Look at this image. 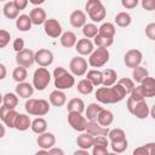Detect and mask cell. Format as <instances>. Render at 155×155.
I'll list each match as a JSON object with an SVG mask.
<instances>
[{
    "instance_id": "cell-1",
    "label": "cell",
    "mask_w": 155,
    "mask_h": 155,
    "mask_svg": "<svg viewBox=\"0 0 155 155\" xmlns=\"http://www.w3.org/2000/svg\"><path fill=\"white\" fill-rule=\"evenodd\" d=\"M126 97L125 90L115 84L110 87H99L96 91V99L102 104H115L121 102Z\"/></svg>"
},
{
    "instance_id": "cell-2",
    "label": "cell",
    "mask_w": 155,
    "mask_h": 155,
    "mask_svg": "<svg viewBox=\"0 0 155 155\" xmlns=\"http://www.w3.org/2000/svg\"><path fill=\"white\" fill-rule=\"evenodd\" d=\"M52 75H53V84L56 90L64 91V90L71 88L75 85V76H73L70 71H68L63 67L54 68Z\"/></svg>"
},
{
    "instance_id": "cell-3",
    "label": "cell",
    "mask_w": 155,
    "mask_h": 155,
    "mask_svg": "<svg viewBox=\"0 0 155 155\" xmlns=\"http://www.w3.org/2000/svg\"><path fill=\"white\" fill-rule=\"evenodd\" d=\"M24 108L29 115L42 117L50 111V103H48V101L42 99V98H40V99L29 98V99H27Z\"/></svg>"
},
{
    "instance_id": "cell-4",
    "label": "cell",
    "mask_w": 155,
    "mask_h": 155,
    "mask_svg": "<svg viewBox=\"0 0 155 155\" xmlns=\"http://www.w3.org/2000/svg\"><path fill=\"white\" fill-rule=\"evenodd\" d=\"M85 10L93 23L102 22L107 16V10L101 0H88L85 4Z\"/></svg>"
},
{
    "instance_id": "cell-5",
    "label": "cell",
    "mask_w": 155,
    "mask_h": 155,
    "mask_svg": "<svg viewBox=\"0 0 155 155\" xmlns=\"http://www.w3.org/2000/svg\"><path fill=\"white\" fill-rule=\"evenodd\" d=\"M51 82V73L47 68H38L33 74V87L38 91H44Z\"/></svg>"
},
{
    "instance_id": "cell-6",
    "label": "cell",
    "mask_w": 155,
    "mask_h": 155,
    "mask_svg": "<svg viewBox=\"0 0 155 155\" xmlns=\"http://www.w3.org/2000/svg\"><path fill=\"white\" fill-rule=\"evenodd\" d=\"M110 58V53L108 51V48H101L97 47L93 50V52L90 54L88 57V65H91L92 68H101L103 65H105L109 62Z\"/></svg>"
},
{
    "instance_id": "cell-7",
    "label": "cell",
    "mask_w": 155,
    "mask_h": 155,
    "mask_svg": "<svg viewBox=\"0 0 155 155\" xmlns=\"http://www.w3.org/2000/svg\"><path fill=\"white\" fill-rule=\"evenodd\" d=\"M87 68L88 63L81 56L73 57L69 62V71L73 76H84L87 73Z\"/></svg>"
},
{
    "instance_id": "cell-8",
    "label": "cell",
    "mask_w": 155,
    "mask_h": 155,
    "mask_svg": "<svg viewBox=\"0 0 155 155\" xmlns=\"http://www.w3.org/2000/svg\"><path fill=\"white\" fill-rule=\"evenodd\" d=\"M68 124L74 131L82 133L86 131L87 120L82 114L76 113V111H70L68 113Z\"/></svg>"
},
{
    "instance_id": "cell-9",
    "label": "cell",
    "mask_w": 155,
    "mask_h": 155,
    "mask_svg": "<svg viewBox=\"0 0 155 155\" xmlns=\"http://www.w3.org/2000/svg\"><path fill=\"white\" fill-rule=\"evenodd\" d=\"M53 53L48 48H39L36 52H34V62L41 68L51 65L53 63Z\"/></svg>"
},
{
    "instance_id": "cell-10",
    "label": "cell",
    "mask_w": 155,
    "mask_h": 155,
    "mask_svg": "<svg viewBox=\"0 0 155 155\" xmlns=\"http://www.w3.org/2000/svg\"><path fill=\"white\" fill-rule=\"evenodd\" d=\"M143 61V53L137 50V48H131L128 50L125 56H124V63L127 68H131V69H134L136 67L140 65Z\"/></svg>"
},
{
    "instance_id": "cell-11",
    "label": "cell",
    "mask_w": 155,
    "mask_h": 155,
    "mask_svg": "<svg viewBox=\"0 0 155 155\" xmlns=\"http://www.w3.org/2000/svg\"><path fill=\"white\" fill-rule=\"evenodd\" d=\"M44 31H45V34L47 36L53 38V39L59 38L62 35V33H63L61 23L57 19H54V18L46 19V22L44 23Z\"/></svg>"
},
{
    "instance_id": "cell-12",
    "label": "cell",
    "mask_w": 155,
    "mask_h": 155,
    "mask_svg": "<svg viewBox=\"0 0 155 155\" xmlns=\"http://www.w3.org/2000/svg\"><path fill=\"white\" fill-rule=\"evenodd\" d=\"M16 63L19 67L23 68H30L35 62H34V51L30 48H24L21 52L16 53Z\"/></svg>"
},
{
    "instance_id": "cell-13",
    "label": "cell",
    "mask_w": 155,
    "mask_h": 155,
    "mask_svg": "<svg viewBox=\"0 0 155 155\" xmlns=\"http://www.w3.org/2000/svg\"><path fill=\"white\" fill-rule=\"evenodd\" d=\"M18 115L19 113H17L15 109H8L4 105L0 107V119L5 124V126L10 128H15V124H16Z\"/></svg>"
},
{
    "instance_id": "cell-14",
    "label": "cell",
    "mask_w": 155,
    "mask_h": 155,
    "mask_svg": "<svg viewBox=\"0 0 155 155\" xmlns=\"http://www.w3.org/2000/svg\"><path fill=\"white\" fill-rule=\"evenodd\" d=\"M36 143H38L39 148H41L44 150H50L56 144V136L53 133L46 131V132H44L41 134H38Z\"/></svg>"
},
{
    "instance_id": "cell-15",
    "label": "cell",
    "mask_w": 155,
    "mask_h": 155,
    "mask_svg": "<svg viewBox=\"0 0 155 155\" xmlns=\"http://www.w3.org/2000/svg\"><path fill=\"white\" fill-rule=\"evenodd\" d=\"M94 50V45L90 39H80L78 40L75 45V51L82 57V56H90Z\"/></svg>"
},
{
    "instance_id": "cell-16",
    "label": "cell",
    "mask_w": 155,
    "mask_h": 155,
    "mask_svg": "<svg viewBox=\"0 0 155 155\" xmlns=\"http://www.w3.org/2000/svg\"><path fill=\"white\" fill-rule=\"evenodd\" d=\"M86 13L82 10H74L69 16V23L74 28H82L87 22Z\"/></svg>"
},
{
    "instance_id": "cell-17",
    "label": "cell",
    "mask_w": 155,
    "mask_h": 155,
    "mask_svg": "<svg viewBox=\"0 0 155 155\" xmlns=\"http://www.w3.org/2000/svg\"><path fill=\"white\" fill-rule=\"evenodd\" d=\"M149 114H150V109H149V105L145 102V99L136 102V104L133 107V110H132V115H134L137 119L144 120L149 116Z\"/></svg>"
},
{
    "instance_id": "cell-18",
    "label": "cell",
    "mask_w": 155,
    "mask_h": 155,
    "mask_svg": "<svg viewBox=\"0 0 155 155\" xmlns=\"http://www.w3.org/2000/svg\"><path fill=\"white\" fill-rule=\"evenodd\" d=\"M140 90L144 94V98H151L155 96V80L153 76H147L140 84Z\"/></svg>"
},
{
    "instance_id": "cell-19",
    "label": "cell",
    "mask_w": 155,
    "mask_h": 155,
    "mask_svg": "<svg viewBox=\"0 0 155 155\" xmlns=\"http://www.w3.org/2000/svg\"><path fill=\"white\" fill-rule=\"evenodd\" d=\"M29 18L31 21V24L34 25H41L46 22L47 16H46V11L42 7H34L30 12H29Z\"/></svg>"
},
{
    "instance_id": "cell-20",
    "label": "cell",
    "mask_w": 155,
    "mask_h": 155,
    "mask_svg": "<svg viewBox=\"0 0 155 155\" xmlns=\"http://www.w3.org/2000/svg\"><path fill=\"white\" fill-rule=\"evenodd\" d=\"M85 132H87L88 134H91L93 137H98V136L107 137L109 133V127H102L96 121H87V126H86Z\"/></svg>"
},
{
    "instance_id": "cell-21",
    "label": "cell",
    "mask_w": 155,
    "mask_h": 155,
    "mask_svg": "<svg viewBox=\"0 0 155 155\" xmlns=\"http://www.w3.org/2000/svg\"><path fill=\"white\" fill-rule=\"evenodd\" d=\"M16 94L19 97V98H24V99H29L33 93H34V87L29 82H21V84H17L16 86Z\"/></svg>"
},
{
    "instance_id": "cell-22",
    "label": "cell",
    "mask_w": 155,
    "mask_h": 155,
    "mask_svg": "<svg viewBox=\"0 0 155 155\" xmlns=\"http://www.w3.org/2000/svg\"><path fill=\"white\" fill-rule=\"evenodd\" d=\"M59 42L63 47L65 48H71V47H75L76 42H78V38H76V34L74 31H70V30H67L64 33H62V35L59 36Z\"/></svg>"
},
{
    "instance_id": "cell-23",
    "label": "cell",
    "mask_w": 155,
    "mask_h": 155,
    "mask_svg": "<svg viewBox=\"0 0 155 155\" xmlns=\"http://www.w3.org/2000/svg\"><path fill=\"white\" fill-rule=\"evenodd\" d=\"M93 140H94V137L88 134L87 132H82L76 138V144L79 147V149H82V150H88L93 147Z\"/></svg>"
},
{
    "instance_id": "cell-24",
    "label": "cell",
    "mask_w": 155,
    "mask_h": 155,
    "mask_svg": "<svg viewBox=\"0 0 155 155\" xmlns=\"http://www.w3.org/2000/svg\"><path fill=\"white\" fill-rule=\"evenodd\" d=\"M114 121V114L108 109H102L96 119V122L102 127H109Z\"/></svg>"
},
{
    "instance_id": "cell-25",
    "label": "cell",
    "mask_w": 155,
    "mask_h": 155,
    "mask_svg": "<svg viewBox=\"0 0 155 155\" xmlns=\"http://www.w3.org/2000/svg\"><path fill=\"white\" fill-rule=\"evenodd\" d=\"M50 104H52L53 107H63L67 103V96L64 93V91H59V90H54L50 93L48 97Z\"/></svg>"
},
{
    "instance_id": "cell-26",
    "label": "cell",
    "mask_w": 155,
    "mask_h": 155,
    "mask_svg": "<svg viewBox=\"0 0 155 155\" xmlns=\"http://www.w3.org/2000/svg\"><path fill=\"white\" fill-rule=\"evenodd\" d=\"M67 110H68V113L76 111V113L82 114L85 111V102L81 98L74 97V98H71V99L68 101V103H67Z\"/></svg>"
},
{
    "instance_id": "cell-27",
    "label": "cell",
    "mask_w": 155,
    "mask_h": 155,
    "mask_svg": "<svg viewBox=\"0 0 155 155\" xmlns=\"http://www.w3.org/2000/svg\"><path fill=\"white\" fill-rule=\"evenodd\" d=\"M85 79L88 80L93 85V87L94 86H101L103 84V73L98 69H91V70H87Z\"/></svg>"
},
{
    "instance_id": "cell-28",
    "label": "cell",
    "mask_w": 155,
    "mask_h": 155,
    "mask_svg": "<svg viewBox=\"0 0 155 155\" xmlns=\"http://www.w3.org/2000/svg\"><path fill=\"white\" fill-rule=\"evenodd\" d=\"M103 109V107H101L97 103H90L87 105V108H85V117L87 121H96L99 111Z\"/></svg>"
},
{
    "instance_id": "cell-29",
    "label": "cell",
    "mask_w": 155,
    "mask_h": 155,
    "mask_svg": "<svg viewBox=\"0 0 155 155\" xmlns=\"http://www.w3.org/2000/svg\"><path fill=\"white\" fill-rule=\"evenodd\" d=\"M115 33H116V28L111 22H105L98 28V34L108 39H114Z\"/></svg>"
},
{
    "instance_id": "cell-30",
    "label": "cell",
    "mask_w": 155,
    "mask_h": 155,
    "mask_svg": "<svg viewBox=\"0 0 155 155\" xmlns=\"http://www.w3.org/2000/svg\"><path fill=\"white\" fill-rule=\"evenodd\" d=\"M31 21L28 15H19L16 19V27L19 31H28L31 29Z\"/></svg>"
},
{
    "instance_id": "cell-31",
    "label": "cell",
    "mask_w": 155,
    "mask_h": 155,
    "mask_svg": "<svg viewBox=\"0 0 155 155\" xmlns=\"http://www.w3.org/2000/svg\"><path fill=\"white\" fill-rule=\"evenodd\" d=\"M102 73H103V84L102 85L104 87H110V86L115 85L117 74L114 69H104Z\"/></svg>"
},
{
    "instance_id": "cell-32",
    "label": "cell",
    "mask_w": 155,
    "mask_h": 155,
    "mask_svg": "<svg viewBox=\"0 0 155 155\" xmlns=\"http://www.w3.org/2000/svg\"><path fill=\"white\" fill-rule=\"evenodd\" d=\"M31 125V120L30 117L27 115V114H19L17 120H16V124H15V128L17 131H27Z\"/></svg>"
},
{
    "instance_id": "cell-33",
    "label": "cell",
    "mask_w": 155,
    "mask_h": 155,
    "mask_svg": "<svg viewBox=\"0 0 155 155\" xmlns=\"http://www.w3.org/2000/svg\"><path fill=\"white\" fill-rule=\"evenodd\" d=\"M30 128L34 133L36 134H41L44 132L47 131V121L44 119V117H36L31 121V125H30Z\"/></svg>"
},
{
    "instance_id": "cell-34",
    "label": "cell",
    "mask_w": 155,
    "mask_h": 155,
    "mask_svg": "<svg viewBox=\"0 0 155 155\" xmlns=\"http://www.w3.org/2000/svg\"><path fill=\"white\" fill-rule=\"evenodd\" d=\"M2 13L6 18L8 19H17V17L19 16V11L13 5V1H7L4 4V7H2Z\"/></svg>"
},
{
    "instance_id": "cell-35",
    "label": "cell",
    "mask_w": 155,
    "mask_h": 155,
    "mask_svg": "<svg viewBox=\"0 0 155 155\" xmlns=\"http://www.w3.org/2000/svg\"><path fill=\"white\" fill-rule=\"evenodd\" d=\"M147 76H149V71L145 67H142V65H138L133 70H132V80L133 82L136 84H140Z\"/></svg>"
},
{
    "instance_id": "cell-36",
    "label": "cell",
    "mask_w": 155,
    "mask_h": 155,
    "mask_svg": "<svg viewBox=\"0 0 155 155\" xmlns=\"http://www.w3.org/2000/svg\"><path fill=\"white\" fill-rule=\"evenodd\" d=\"M2 105L8 109H15L18 105V96L12 92H7L2 96Z\"/></svg>"
},
{
    "instance_id": "cell-37",
    "label": "cell",
    "mask_w": 155,
    "mask_h": 155,
    "mask_svg": "<svg viewBox=\"0 0 155 155\" xmlns=\"http://www.w3.org/2000/svg\"><path fill=\"white\" fill-rule=\"evenodd\" d=\"M132 22V17L128 12H125V11H121L119 12L116 16H115V23L116 25H119L120 28H126L131 24Z\"/></svg>"
},
{
    "instance_id": "cell-38",
    "label": "cell",
    "mask_w": 155,
    "mask_h": 155,
    "mask_svg": "<svg viewBox=\"0 0 155 155\" xmlns=\"http://www.w3.org/2000/svg\"><path fill=\"white\" fill-rule=\"evenodd\" d=\"M132 155H155V143L150 142V143H147L144 145L136 148Z\"/></svg>"
},
{
    "instance_id": "cell-39",
    "label": "cell",
    "mask_w": 155,
    "mask_h": 155,
    "mask_svg": "<svg viewBox=\"0 0 155 155\" xmlns=\"http://www.w3.org/2000/svg\"><path fill=\"white\" fill-rule=\"evenodd\" d=\"M27 76H28V71H27V69L23 68V67L17 65V67L13 69V71H12V79H13L17 84L24 82L25 79H27Z\"/></svg>"
},
{
    "instance_id": "cell-40",
    "label": "cell",
    "mask_w": 155,
    "mask_h": 155,
    "mask_svg": "<svg viewBox=\"0 0 155 155\" xmlns=\"http://www.w3.org/2000/svg\"><path fill=\"white\" fill-rule=\"evenodd\" d=\"M108 140L110 143L113 142H120V140H124L126 139V133L122 128H113V130H109V133H108Z\"/></svg>"
},
{
    "instance_id": "cell-41",
    "label": "cell",
    "mask_w": 155,
    "mask_h": 155,
    "mask_svg": "<svg viewBox=\"0 0 155 155\" xmlns=\"http://www.w3.org/2000/svg\"><path fill=\"white\" fill-rule=\"evenodd\" d=\"M82 34L85 36V39H93L97 34H98V27L94 23H86L82 27Z\"/></svg>"
},
{
    "instance_id": "cell-42",
    "label": "cell",
    "mask_w": 155,
    "mask_h": 155,
    "mask_svg": "<svg viewBox=\"0 0 155 155\" xmlns=\"http://www.w3.org/2000/svg\"><path fill=\"white\" fill-rule=\"evenodd\" d=\"M93 88H94L93 85H92L88 80H86V79L80 80V81L78 82V85H76V90H78V92L81 93V94H90V93H92Z\"/></svg>"
},
{
    "instance_id": "cell-43",
    "label": "cell",
    "mask_w": 155,
    "mask_h": 155,
    "mask_svg": "<svg viewBox=\"0 0 155 155\" xmlns=\"http://www.w3.org/2000/svg\"><path fill=\"white\" fill-rule=\"evenodd\" d=\"M93 45H96L97 47H101V48H108L110 47L113 44H114V39H108V38H104V36H101L99 34H97L94 38H93Z\"/></svg>"
},
{
    "instance_id": "cell-44",
    "label": "cell",
    "mask_w": 155,
    "mask_h": 155,
    "mask_svg": "<svg viewBox=\"0 0 155 155\" xmlns=\"http://www.w3.org/2000/svg\"><path fill=\"white\" fill-rule=\"evenodd\" d=\"M116 84H117V85H120V86L125 90L126 94H130V93L134 90V87H136V84H134V82H133V80H132V79H130V78H121Z\"/></svg>"
},
{
    "instance_id": "cell-45",
    "label": "cell",
    "mask_w": 155,
    "mask_h": 155,
    "mask_svg": "<svg viewBox=\"0 0 155 155\" xmlns=\"http://www.w3.org/2000/svg\"><path fill=\"white\" fill-rule=\"evenodd\" d=\"M110 147H111L113 153H115V154H121V153H124V151L127 149V147H128L127 138L124 139V140H120V142H113V143H110Z\"/></svg>"
},
{
    "instance_id": "cell-46",
    "label": "cell",
    "mask_w": 155,
    "mask_h": 155,
    "mask_svg": "<svg viewBox=\"0 0 155 155\" xmlns=\"http://www.w3.org/2000/svg\"><path fill=\"white\" fill-rule=\"evenodd\" d=\"M10 40H11L10 31H7L5 29H0V48L6 47L10 44Z\"/></svg>"
},
{
    "instance_id": "cell-47",
    "label": "cell",
    "mask_w": 155,
    "mask_h": 155,
    "mask_svg": "<svg viewBox=\"0 0 155 155\" xmlns=\"http://www.w3.org/2000/svg\"><path fill=\"white\" fill-rule=\"evenodd\" d=\"M25 42H24V40L22 39V38H16L15 40H13V44H12V47H13V50L16 51V53H18V52H21L22 50H24L25 47Z\"/></svg>"
},
{
    "instance_id": "cell-48",
    "label": "cell",
    "mask_w": 155,
    "mask_h": 155,
    "mask_svg": "<svg viewBox=\"0 0 155 155\" xmlns=\"http://www.w3.org/2000/svg\"><path fill=\"white\" fill-rule=\"evenodd\" d=\"M145 35L150 40H155V23L151 22L145 27Z\"/></svg>"
},
{
    "instance_id": "cell-49",
    "label": "cell",
    "mask_w": 155,
    "mask_h": 155,
    "mask_svg": "<svg viewBox=\"0 0 155 155\" xmlns=\"http://www.w3.org/2000/svg\"><path fill=\"white\" fill-rule=\"evenodd\" d=\"M93 145H98V147L108 148V145H109V140H108V138L104 137V136H98V137H94Z\"/></svg>"
},
{
    "instance_id": "cell-50",
    "label": "cell",
    "mask_w": 155,
    "mask_h": 155,
    "mask_svg": "<svg viewBox=\"0 0 155 155\" xmlns=\"http://www.w3.org/2000/svg\"><path fill=\"white\" fill-rule=\"evenodd\" d=\"M92 155H109V151H108V148L93 145L92 147Z\"/></svg>"
},
{
    "instance_id": "cell-51",
    "label": "cell",
    "mask_w": 155,
    "mask_h": 155,
    "mask_svg": "<svg viewBox=\"0 0 155 155\" xmlns=\"http://www.w3.org/2000/svg\"><path fill=\"white\" fill-rule=\"evenodd\" d=\"M142 7L147 11H154L155 10V0H143Z\"/></svg>"
},
{
    "instance_id": "cell-52",
    "label": "cell",
    "mask_w": 155,
    "mask_h": 155,
    "mask_svg": "<svg viewBox=\"0 0 155 155\" xmlns=\"http://www.w3.org/2000/svg\"><path fill=\"white\" fill-rule=\"evenodd\" d=\"M121 5L127 10H132L138 5V0H122Z\"/></svg>"
},
{
    "instance_id": "cell-53",
    "label": "cell",
    "mask_w": 155,
    "mask_h": 155,
    "mask_svg": "<svg viewBox=\"0 0 155 155\" xmlns=\"http://www.w3.org/2000/svg\"><path fill=\"white\" fill-rule=\"evenodd\" d=\"M28 0H13V5H15V7L18 10V11H22V10H24L27 6H28Z\"/></svg>"
},
{
    "instance_id": "cell-54",
    "label": "cell",
    "mask_w": 155,
    "mask_h": 155,
    "mask_svg": "<svg viewBox=\"0 0 155 155\" xmlns=\"http://www.w3.org/2000/svg\"><path fill=\"white\" fill-rule=\"evenodd\" d=\"M48 155H65V154H64L63 149L57 148V147H53V148H51L48 150Z\"/></svg>"
},
{
    "instance_id": "cell-55",
    "label": "cell",
    "mask_w": 155,
    "mask_h": 155,
    "mask_svg": "<svg viewBox=\"0 0 155 155\" xmlns=\"http://www.w3.org/2000/svg\"><path fill=\"white\" fill-rule=\"evenodd\" d=\"M6 75H7L6 67H5V64L0 63V80H4V79L6 78Z\"/></svg>"
},
{
    "instance_id": "cell-56",
    "label": "cell",
    "mask_w": 155,
    "mask_h": 155,
    "mask_svg": "<svg viewBox=\"0 0 155 155\" xmlns=\"http://www.w3.org/2000/svg\"><path fill=\"white\" fill-rule=\"evenodd\" d=\"M73 155H90V153H88V150L78 149V150H75V151H74V154H73Z\"/></svg>"
},
{
    "instance_id": "cell-57",
    "label": "cell",
    "mask_w": 155,
    "mask_h": 155,
    "mask_svg": "<svg viewBox=\"0 0 155 155\" xmlns=\"http://www.w3.org/2000/svg\"><path fill=\"white\" fill-rule=\"evenodd\" d=\"M5 133H6V128H5V126L0 122V139H1V138H4Z\"/></svg>"
},
{
    "instance_id": "cell-58",
    "label": "cell",
    "mask_w": 155,
    "mask_h": 155,
    "mask_svg": "<svg viewBox=\"0 0 155 155\" xmlns=\"http://www.w3.org/2000/svg\"><path fill=\"white\" fill-rule=\"evenodd\" d=\"M35 155H48V150H44V149H40L35 153Z\"/></svg>"
},
{
    "instance_id": "cell-59",
    "label": "cell",
    "mask_w": 155,
    "mask_h": 155,
    "mask_svg": "<svg viewBox=\"0 0 155 155\" xmlns=\"http://www.w3.org/2000/svg\"><path fill=\"white\" fill-rule=\"evenodd\" d=\"M28 2H30V4H33V5H41V4H44V0H29Z\"/></svg>"
},
{
    "instance_id": "cell-60",
    "label": "cell",
    "mask_w": 155,
    "mask_h": 155,
    "mask_svg": "<svg viewBox=\"0 0 155 155\" xmlns=\"http://www.w3.org/2000/svg\"><path fill=\"white\" fill-rule=\"evenodd\" d=\"M1 104H2V94L0 93V105H1Z\"/></svg>"
},
{
    "instance_id": "cell-61",
    "label": "cell",
    "mask_w": 155,
    "mask_h": 155,
    "mask_svg": "<svg viewBox=\"0 0 155 155\" xmlns=\"http://www.w3.org/2000/svg\"><path fill=\"white\" fill-rule=\"evenodd\" d=\"M109 155H119V154H115V153H109Z\"/></svg>"
}]
</instances>
